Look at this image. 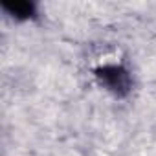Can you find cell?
Returning a JSON list of instances; mask_svg holds the SVG:
<instances>
[{"label": "cell", "instance_id": "obj_1", "mask_svg": "<svg viewBox=\"0 0 156 156\" xmlns=\"http://www.w3.org/2000/svg\"><path fill=\"white\" fill-rule=\"evenodd\" d=\"M101 77L108 83L110 88L114 90H121V88H127L129 87V79H127V73L121 70V68H105L101 72Z\"/></svg>", "mask_w": 156, "mask_h": 156}]
</instances>
